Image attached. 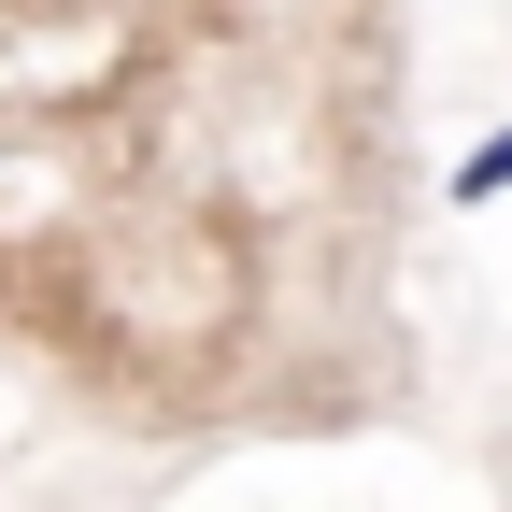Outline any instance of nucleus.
<instances>
[{
    "label": "nucleus",
    "mask_w": 512,
    "mask_h": 512,
    "mask_svg": "<svg viewBox=\"0 0 512 512\" xmlns=\"http://www.w3.org/2000/svg\"><path fill=\"white\" fill-rule=\"evenodd\" d=\"M456 200H470V214H484V200H512V128H498V143H470V157H456Z\"/></svg>",
    "instance_id": "obj_1"
}]
</instances>
